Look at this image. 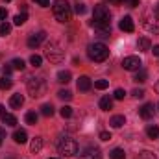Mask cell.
I'll list each match as a JSON object with an SVG mask.
<instances>
[{"label": "cell", "mask_w": 159, "mask_h": 159, "mask_svg": "<svg viewBox=\"0 0 159 159\" xmlns=\"http://www.w3.org/2000/svg\"><path fill=\"white\" fill-rule=\"evenodd\" d=\"M52 11H54L56 20H59V22H69L72 17V7L67 0H56L52 6Z\"/></svg>", "instance_id": "obj_1"}, {"label": "cell", "mask_w": 159, "mask_h": 159, "mask_svg": "<svg viewBox=\"0 0 159 159\" xmlns=\"http://www.w3.org/2000/svg\"><path fill=\"white\" fill-rule=\"evenodd\" d=\"M87 54H89V57H91L93 61L102 63V61H106V59L109 57V48H107L104 43H94V44H89Z\"/></svg>", "instance_id": "obj_2"}, {"label": "cell", "mask_w": 159, "mask_h": 159, "mask_svg": "<svg viewBox=\"0 0 159 159\" xmlns=\"http://www.w3.org/2000/svg\"><path fill=\"white\" fill-rule=\"evenodd\" d=\"M57 150H59V154L61 156H67V157H72V156H76L78 154V143L74 141V139H70V137H61L59 139V143H57Z\"/></svg>", "instance_id": "obj_3"}, {"label": "cell", "mask_w": 159, "mask_h": 159, "mask_svg": "<svg viewBox=\"0 0 159 159\" xmlns=\"http://www.w3.org/2000/svg\"><path fill=\"white\" fill-rule=\"evenodd\" d=\"M28 93L32 98H39L46 93V81L43 78H30L28 80Z\"/></svg>", "instance_id": "obj_4"}, {"label": "cell", "mask_w": 159, "mask_h": 159, "mask_svg": "<svg viewBox=\"0 0 159 159\" xmlns=\"http://www.w3.org/2000/svg\"><path fill=\"white\" fill-rule=\"evenodd\" d=\"M46 57L52 61V63H59V61H63V50H61V46L56 43V41H50L48 44H46Z\"/></svg>", "instance_id": "obj_5"}, {"label": "cell", "mask_w": 159, "mask_h": 159, "mask_svg": "<svg viewBox=\"0 0 159 159\" xmlns=\"http://www.w3.org/2000/svg\"><path fill=\"white\" fill-rule=\"evenodd\" d=\"M144 28L150 32V34H159V13L154 9L152 13L144 15V20H143Z\"/></svg>", "instance_id": "obj_6"}, {"label": "cell", "mask_w": 159, "mask_h": 159, "mask_svg": "<svg viewBox=\"0 0 159 159\" xmlns=\"http://www.w3.org/2000/svg\"><path fill=\"white\" fill-rule=\"evenodd\" d=\"M141 59L137 57V56H128V57H124L122 59V67L126 69V70H139L141 69Z\"/></svg>", "instance_id": "obj_7"}, {"label": "cell", "mask_w": 159, "mask_h": 159, "mask_svg": "<svg viewBox=\"0 0 159 159\" xmlns=\"http://www.w3.org/2000/svg\"><path fill=\"white\" fill-rule=\"evenodd\" d=\"M80 159H102V152L98 148H85L81 154H80Z\"/></svg>", "instance_id": "obj_8"}, {"label": "cell", "mask_w": 159, "mask_h": 159, "mask_svg": "<svg viewBox=\"0 0 159 159\" xmlns=\"http://www.w3.org/2000/svg\"><path fill=\"white\" fill-rule=\"evenodd\" d=\"M44 39H46V34H44V32L34 34V35H30V39H28V46H30V48H37Z\"/></svg>", "instance_id": "obj_9"}, {"label": "cell", "mask_w": 159, "mask_h": 159, "mask_svg": "<svg viewBox=\"0 0 159 159\" xmlns=\"http://www.w3.org/2000/svg\"><path fill=\"white\" fill-rule=\"evenodd\" d=\"M119 28L122 30V32H128V34H131V32L135 30V24H133V19H131V17H124V19L120 20Z\"/></svg>", "instance_id": "obj_10"}, {"label": "cell", "mask_w": 159, "mask_h": 159, "mask_svg": "<svg viewBox=\"0 0 159 159\" xmlns=\"http://www.w3.org/2000/svg\"><path fill=\"white\" fill-rule=\"evenodd\" d=\"M139 115H141V119L150 120L154 117V104H144V106L139 109Z\"/></svg>", "instance_id": "obj_11"}, {"label": "cell", "mask_w": 159, "mask_h": 159, "mask_svg": "<svg viewBox=\"0 0 159 159\" xmlns=\"http://www.w3.org/2000/svg\"><path fill=\"white\" fill-rule=\"evenodd\" d=\"M22 104H24V96H22L20 93L13 94V96H11V100H9V106H11L13 109H20V107H22Z\"/></svg>", "instance_id": "obj_12"}, {"label": "cell", "mask_w": 159, "mask_h": 159, "mask_svg": "<svg viewBox=\"0 0 159 159\" xmlns=\"http://www.w3.org/2000/svg\"><path fill=\"white\" fill-rule=\"evenodd\" d=\"M91 85H93V81H91V78L89 76H80V80H78V89L80 91H89L91 89Z\"/></svg>", "instance_id": "obj_13"}, {"label": "cell", "mask_w": 159, "mask_h": 159, "mask_svg": "<svg viewBox=\"0 0 159 159\" xmlns=\"http://www.w3.org/2000/svg\"><path fill=\"white\" fill-rule=\"evenodd\" d=\"M13 141H15L17 144H24V143L28 141V135H26V131H24V129H17V131L13 133Z\"/></svg>", "instance_id": "obj_14"}, {"label": "cell", "mask_w": 159, "mask_h": 159, "mask_svg": "<svg viewBox=\"0 0 159 159\" xmlns=\"http://www.w3.org/2000/svg\"><path fill=\"white\" fill-rule=\"evenodd\" d=\"M137 48L141 50V52H148L150 48H152V43L148 37H141V39L137 41Z\"/></svg>", "instance_id": "obj_15"}, {"label": "cell", "mask_w": 159, "mask_h": 159, "mask_svg": "<svg viewBox=\"0 0 159 159\" xmlns=\"http://www.w3.org/2000/svg\"><path fill=\"white\" fill-rule=\"evenodd\" d=\"M41 148H43V139L41 137H35L32 141V144H30V150H32V154H39Z\"/></svg>", "instance_id": "obj_16"}, {"label": "cell", "mask_w": 159, "mask_h": 159, "mask_svg": "<svg viewBox=\"0 0 159 159\" xmlns=\"http://www.w3.org/2000/svg\"><path fill=\"white\" fill-rule=\"evenodd\" d=\"M113 107V100L109 98V96H104V98H100V109H104V111H109Z\"/></svg>", "instance_id": "obj_17"}, {"label": "cell", "mask_w": 159, "mask_h": 159, "mask_svg": "<svg viewBox=\"0 0 159 159\" xmlns=\"http://www.w3.org/2000/svg\"><path fill=\"white\" fill-rule=\"evenodd\" d=\"M70 78H72V74H70L69 70H59V72H57V81H59V83H69Z\"/></svg>", "instance_id": "obj_18"}, {"label": "cell", "mask_w": 159, "mask_h": 159, "mask_svg": "<svg viewBox=\"0 0 159 159\" xmlns=\"http://www.w3.org/2000/svg\"><path fill=\"white\" fill-rule=\"evenodd\" d=\"M146 135H148L150 139H157L159 137V126H156V124L148 126V128H146Z\"/></svg>", "instance_id": "obj_19"}, {"label": "cell", "mask_w": 159, "mask_h": 159, "mask_svg": "<svg viewBox=\"0 0 159 159\" xmlns=\"http://www.w3.org/2000/svg\"><path fill=\"white\" fill-rule=\"evenodd\" d=\"M113 128H120L122 124H126V119H124V115H115L113 119H111V122H109Z\"/></svg>", "instance_id": "obj_20"}, {"label": "cell", "mask_w": 159, "mask_h": 159, "mask_svg": "<svg viewBox=\"0 0 159 159\" xmlns=\"http://www.w3.org/2000/svg\"><path fill=\"white\" fill-rule=\"evenodd\" d=\"M37 113L35 111H30V113H26V117H24V120H26V124H32V126H35L37 124Z\"/></svg>", "instance_id": "obj_21"}, {"label": "cell", "mask_w": 159, "mask_h": 159, "mask_svg": "<svg viewBox=\"0 0 159 159\" xmlns=\"http://www.w3.org/2000/svg\"><path fill=\"white\" fill-rule=\"evenodd\" d=\"M126 157V152L122 150V148H115V150H111V154H109V159H124Z\"/></svg>", "instance_id": "obj_22"}, {"label": "cell", "mask_w": 159, "mask_h": 159, "mask_svg": "<svg viewBox=\"0 0 159 159\" xmlns=\"http://www.w3.org/2000/svg\"><path fill=\"white\" fill-rule=\"evenodd\" d=\"M2 122H4L6 126H15V124H17V117H13V115L6 113V115L2 117Z\"/></svg>", "instance_id": "obj_23"}, {"label": "cell", "mask_w": 159, "mask_h": 159, "mask_svg": "<svg viewBox=\"0 0 159 159\" xmlns=\"http://www.w3.org/2000/svg\"><path fill=\"white\" fill-rule=\"evenodd\" d=\"M26 20H28V15H26V13H19V15H15V19H13V22H15L17 26H22Z\"/></svg>", "instance_id": "obj_24"}, {"label": "cell", "mask_w": 159, "mask_h": 159, "mask_svg": "<svg viewBox=\"0 0 159 159\" xmlns=\"http://www.w3.org/2000/svg\"><path fill=\"white\" fill-rule=\"evenodd\" d=\"M41 113H43L44 117H52V115H54V106H52V104H44V106L41 107Z\"/></svg>", "instance_id": "obj_25"}, {"label": "cell", "mask_w": 159, "mask_h": 159, "mask_svg": "<svg viewBox=\"0 0 159 159\" xmlns=\"http://www.w3.org/2000/svg\"><path fill=\"white\" fill-rule=\"evenodd\" d=\"M146 78H148V72H146V70H143V69H139L133 80H135V81H139V83H143V81H146Z\"/></svg>", "instance_id": "obj_26"}, {"label": "cell", "mask_w": 159, "mask_h": 159, "mask_svg": "<svg viewBox=\"0 0 159 159\" xmlns=\"http://www.w3.org/2000/svg\"><path fill=\"white\" fill-rule=\"evenodd\" d=\"M11 85H13V81H11V78H9V76H4V78L0 80V89H2V91L9 89Z\"/></svg>", "instance_id": "obj_27"}, {"label": "cell", "mask_w": 159, "mask_h": 159, "mask_svg": "<svg viewBox=\"0 0 159 159\" xmlns=\"http://www.w3.org/2000/svg\"><path fill=\"white\" fill-rule=\"evenodd\" d=\"M59 115H61L63 119L72 117V107H70V106H63V107H61V111H59Z\"/></svg>", "instance_id": "obj_28"}, {"label": "cell", "mask_w": 159, "mask_h": 159, "mask_svg": "<svg viewBox=\"0 0 159 159\" xmlns=\"http://www.w3.org/2000/svg\"><path fill=\"white\" fill-rule=\"evenodd\" d=\"M9 34H11V26H9L7 22H2V24H0V35L6 37V35H9Z\"/></svg>", "instance_id": "obj_29"}, {"label": "cell", "mask_w": 159, "mask_h": 159, "mask_svg": "<svg viewBox=\"0 0 159 159\" xmlns=\"http://www.w3.org/2000/svg\"><path fill=\"white\" fill-rule=\"evenodd\" d=\"M11 67H13V69H17V70H24V67H26V65H24V61H22V59H19V57H17V59H13V61H11Z\"/></svg>", "instance_id": "obj_30"}, {"label": "cell", "mask_w": 159, "mask_h": 159, "mask_svg": "<svg viewBox=\"0 0 159 159\" xmlns=\"http://www.w3.org/2000/svg\"><path fill=\"white\" fill-rule=\"evenodd\" d=\"M94 87L100 89V91H104V89L109 87V81H107V80H98V81H94Z\"/></svg>", "instance_id": "obj_31"}, {"label": "cell", "mask_w": 159, "mask_h": 159, "mask_svg": "<svg viewBox=\"0 0 159 159\" xmlns=\"http://www.w3.org/2000/svg\"><path fill=\"white\" fill-rule=\"evenodd\" d=\"M57 96H59L61 100H70V98H72V93L67 91V89H61V91L57 93Z\"/></svg>", "instance_id": "obj_32"}, {"label": "cell", "mask_w": 159, "mask_h": 159, "mask_svg": "<svg viewBox=\"0 0 159 159\" xmlns=\"http://www.w3.org/2000/svg\"><path fill=\"white\" fill-rule=\"evenodd\" d=\"M30 63L34 65V67H41V63H43V57L37 56V54H34L32 57H30Z\"/></svg>", "instance_id": "obj_33"}, {"label": "cell", "mask_w": 159, "mask_h": 159, "mask_svg": "<svg viewBox=\"0 0 159 159\" xmlns=\"http://www.w3.org/2000/svg\"><path fill=\"white\" fill-rule=\"evenodd\" d=\"M137 159H157L152 152H141L139 156H137Z\"/></svg>", "instance_id": "obj_34"}, {"label": "cell", "mask_w": 159, "mask_h": 159, "mask_svg": "<svg viewBox=\"0 0 159 159\" xmlns=\"http://www.w3.org/2000/svg\"><path fill=\"white\" fill-rule=\"evenodd\" d=\"M113 96H115V100H124V96H126V91H124V89H117Z\"/></svg>", "instance_id": "obj_35"}, {"label": "cell", "mask_w": 159, "mask_h": 159, "mask_svg": "<svg viewBox=\"0 0 159 159\" xmlns=\"http://www.w3.org/2000/svg\"><path fill=\"white\" fill-rule=\"evenodd\" d=\"M74 11H76V13H78V15H83V13H85V4H76V6H74Z\"/></svg>", "instance_id": "obj_36"}, {"label": "cell", "mask_w": 159, "mask_h": 159, "mask_svg": "<svg viewBox=\"0 0 159 159\" xmlns=\"http://www.w3.org/2000/svg\"><path fill=\"white\" fill-rule=\"evenodd\" d=\"M131 94H133L135 98H143V96H144V91H143V89H133Z\"/></svg>", "instance_id": "obj_37"}, {"label": "cell", "mask_w": 159, "mask_h": 159, "mask_svg": "<svg viewBox=\"0 0 159 159\" xmlns=\"http://www.w3.org/2000/svg\"><path fill=\"white\" fill-rule=\"evenodd\" d=\"M35 4H39L41 7H48L50 6V0H34Z\"/></svg>", "instance_id": "obj_38"}, {"label": "cell", "mask_w": 159, "mask_h": 159, "mask_svg": "<svg viewBox=\"0 0 159 159\" xmlns=\"http://www.w3.org/2000/svg\"><path fill=\"white\" fill-rule=\"evenodd\" d=\"M100 139H102V141H109V139H111V133H109V131H102V133H100Z\"/></svg>", "instance_id": "obj_39"}, {"label": "cell", "mask_w": 159, "mask_h": 159, "mask_svg": "<svg viewBox=\"0 0 159 159\" xmlns=\"http://www.w3.org/2000/svg\"><path fill=\"white\" fill-rule=\"evenodd\" d=\"M11 70H13V67H11V65H6V67H4V76H9Z\"/></svg>", "instance_id": "obj_40"}, {"label": "cell", "mask_w": 159, "mask_h": 159, "mask_svg": "<svg viewBox=\"0 0 159 159\" xmlns=\"http://www.w3.org/2000/svg\"><path fill=\"white\" fill-rule=\"evenodd\" d=\"M126 4H129V7H137L139 6V0H124Z\"/></svg>", "instance_id": "obj_41"}, {"label": "cell", "mask_w": 159, "mask_h": 159, "mask_svg": "<svg viewBox=\"0 0 159 159\" xmlns=\"http://www.w3.org/2000/svg\"><path fill=\"white\" fill-rule=\"evenodd\" d=\"M7 17V9H4V7H0V20H4Z\"/></svg>", "instance_id": "obj_42"}, {"label": "cell", "mask_w": 159, "mask_h": 159, "mask_svg": "<svg viewBox=\"0 0 159 159\" xmlns=\"http://www.w3.org/2000/svg\"><path fill=\"white\" fill-rule=\"evenodd\" d=\"M150 50H154V56H159V44H156V46L150 48Z\"/></svg>", "instance_id": "obj_43"}, {"label": "cell", "mask_w": 159, "mask_h": 159, "mask_svg": "<svg viewBox=\"0 0 159 159\" xmlns=\"http://www.w3.org/2000/svg\"><path fill=\"white\" fill-rule=\"evenodd\" d=\"M0 139H6V129L0 128Z\"/></svg>", "instance_id": "obj_44"}, {"label": "cell", "mask_w": 159, "mask_h": 159, "mask_svg": "<svg viewBox=\"0 0 159 159\" xmlns=\"http://www.w3.org/2000/svg\"><path fill=\"white\" fill-rule=\"evenodd\" d=\"M4 115H6V111H4V106L0 104V117H4Z\"/></svg>", "instance_id": "obj_45"}, {"label": "cell", "mask_w": 159, "mask_h": 159, "mask_svg": "<svg viewBox=\"0 0 159 159\" xmlns=\"http://www.w3.org/2000/svg\"><path fill=\"white\" fill-rule=\"evenodd\" d=\"M111 4H124V0H109Z\"/></svg>", "instance_id": "obj_46"}, {"label": "cell", "mask_w": 159, "mask_h": 159, "mask_svg": "<svg viewBox=\"0 0 159 159\" xmlns=\"http://www.w3.org/2000/svg\"><path fill=\"white\" fill-rule=\"evenodd\" d=\"M156 91H157V93H159V81H157V83H156Z\"/></svg>", "instance_id": "obj_47"}, {"label": "cell", "mask_w": 159, "mask_h": 159, "mask_svg": "<svg viewBox=\"0 0 159 159\" xmlns=\"http://www.w3.org/2000/svg\"><path fill=\"white\" fill-rule=\"evenodd\" d=\"M0 146H2V139H0Z\"/></svg>", "instance_id": "obj_48"}, {"label": "cell", "mask_w": 159, "mask_h": 159, "mask_svg": "<svg viewBox=\"0 0 159 159\" xmlns=\"http://www.w3.org/2000/svg\"><path fill=\"white\" fill-rule=\"evenodd\" d=\"M50 159H57V157H50Z\"/></svg>", "instance_id": "obj_49"}, {"label": "cell", "mask_w": 159, "mask_h": 159, "mask_svg": "<svg viewBox=\"0 0 159 159\" xmlns=\"http://www.w3.org/2000/svg\"><path fill=\"white\" fill-rule=\"evenodd\" d=\"M6 2H11V0H6Z\"/></svg>", "instance_id": "obj_50"}, {"label": "cell", "mask_w": 159, "mask_h": 159, "mask_svg": "<svg viewBox=\"0 0 159 159\" xmlns=\"http://www.w3.org/2000/svg\"><path fill=\"white\" fill-rule=\"evenodd\" d=\"M7 159H13V157H7Z\"/></svg>", "instance_id": "obj_51"}]
</instances>
